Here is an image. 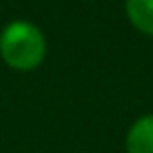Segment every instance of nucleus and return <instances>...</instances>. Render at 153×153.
Instances as JSON below:
<instances>
[{
  "instance_id": "obj_1",
  "label": "nucleus",
  "mask_w": 153,
  "mask_h": 153,
  "mask_svg": "<svg viewBox=\"0 0 153 153\" xmlns=\"http://www.w3.org/2000/svg\"><path fill=\"white\" fill-rule=\"evenodd\" d=\"M46 53L42 32L30 21H13L0 34V57L4 63L19 71L38 67Z\"/></svg>"
},
{
  "instance_id": "obj_2",
  "label": "nucleus",
  "mask_w": 153,
  "mask_h": 153,
  "mask_svg": "<svg viewBox=\"0 0 153 153\" xmlns=\"http://www.w3.org/2000/svg\"><path fill=\"white\" fill-rule=\"evenodd\" d=\"M128 153H153V115L136 120L126 138Z\"/></svg>"
},
{
  "instance_id": "obj_3",
  "label": "nucleus",
  "mask_w": 153,
  "mask_h": 153,
  "mask_svg": "<svg viewBox=\"0 0 153 153\" xmlns=\"http://www.w3.org/2000/svg\"><path fill=\"white\" fill-rule=\"evenodd\" d=\"M126 13L138 32L153 36V0H126Z\"/></svg>"
}]
</instances>
